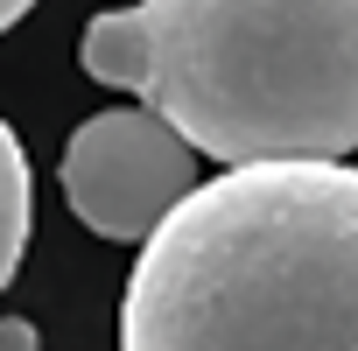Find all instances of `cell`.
<instances>
[{"instance_id": "obj_6", "label": "cell", "mask_w": 358, "mask_h": 351, "mask_svg": "<svg viewBox=\"0 0 358 351\" xmlns=\"http://www.w3.org/2000/svg\"><path fill=\"white\" fill-rule=\"evenodd\" d=\"M29 8H36V0H0V36H8V29H15Z\"/></svg>"}, {"instance_id": "obj_2", "label": "cell", "mask_w": 358, "mask_h": 351, "mask_svg": "<svg viewBox=\"0 0 358 351\" xmlns=\"http://www.w3.org/2000/svg\"><path fill=\"white\" fill-rule=\"evenodd\" d=\"M85 78L141 92L197 155L344 162L358 148V0H141L92 15Z\"/></svg>"}, {"instance_id": "obj_3", "label": "cell", "mask_w": 358, "mask_h": 351, "mask_svg": "<svg viewBox=\"0 0 358 351\" xmlns=\"http://www.w3.org/2000/svg\"><path fill=\"white\" fill-rule=\"evenodd\" d=\"M197 190V148L162 113H99L64 148V204L120 246H141Z\"/></svg>"}, {"instance_id": "obj_5", "label": "cell", "mask_w": 358, "mask_h": 351, "mask_svg": "<svg viewBox=\"0 0 358 351\" xmlns=\"http://www.w3.org/2000/svg\"><path fill=\"white\" fill-rule=\"evenodd\" d=\"M0 351H36V323L29 316H8V323H0Z\"/></svg>"}, {"instance_id": "obj_4", "label": "cell", "mask_w": 358, "mask_h": 351, "mask_svg": "<svg viewBox=\"0 0 358 351\" xmlns=\"http://www.w3.org/2000/svg\"><path fill=\"white\" fill-rule=\"evenodd\" d=\"M29 211H36V197H29V155H22L15 127L0 120V288H8V281H15V267H22Z\"/></svg>"}, {"instance_id": "obj_1", "label": "cell", "mask_w": 358, "mask_h": 351, "mask_svg": "<svg viewBox=\"0 0 358 351\" xmlns=\"http://www.w3.org/2000/svg\"><path fill=\"white\" fill-rule=\"evenodd\" d=\"M120 351H358V169L246 162L197 183L141 239Z\"/></svg>"}]
</instances>
